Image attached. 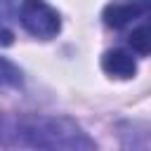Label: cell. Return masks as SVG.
Listing matches in <instances>:
<instances>
[{
	"label": "cell",
	"instance_id": "obj_1",
	"mask_svg": "<svg viewBox=\"0 0 151 151\" xmlns=\"http://www.w3.org/2000/svg\"><path fill=\"white\" fill-rule=\"evenodd\" d=\"M0 146L90 151L97 144L71 118L45 116V113H5V111H0Z\"/></svg>",
	"mask_w": 151,
	"mask_h": 151
},
{
	"label": "cell",
	"instance_id": "obj_2",
	"mask_svg": "<svg viewBox=\"0 0 151 151\" xmlns=\"http://www.w3.org/2000/svg\"><path fill=\"white\" fill-rule=\"evenodd\" d=\"M19 24L26 33L40 40H50L61 31L59 12L45 0H24L19 5Z\"/></svg>",
	"mask_w": 151,
	"mask_h": 151
},
{
	"label": "cell",
	"instance_id": "obj_3",
	"mask_svg": "<svg viewBox=\"0 0 151 151\" xmlns=\"http://www.w3.org/2000/svg\"><path fill=\"white\" fill-rule=\"evenodd\" d=\"M101 19L113 31H123L127 26L151 21V0H111L104 7Z\"/></svg>",
	"mask_w": 151,
	"mask_h": 151
},
{
	"label": "cell",
	"instance_id": "obj_4",
	"mask_svg": "<svg viewBox=\"0 0 151 151\" xmlns=\"http://www.w3.org/2000/svg\"><path fill=\"white\" fill-rule=\"evenodd\" d=\"M101 68H104V73L111 76V78L130 80V78H134V73H137V61H134V57H132L130 52H125V50H109V52H104V57H101Z\"/></svg>",
	"mask_w": 151,
	"mask_h": 151
},
{
	"label": "cell",
	"instance_id": "obj_5",
	"mask_svg": "<svg viewBox=\"0 0 151 151\" xmlns=\"http://www.w3.org/2000/svg\"><path fill=\"white\" fill-rule=\"evenodd\" d=\"M127 45L132 47V52L142 57H151V21L137 24L127 35Z\"/></svg>",
	"mask_w": 151,
	"mask_h": 151
},
{
	"label": "cell",
	"instance_id": "obj_6",
	"mask_svg": "<svg viewBox=\"0 0 151 151\" xmlns=\"http://www.w3.org/2000/svg\"><path fill=\"white\" fill-rule=\"evenodd\" d=\"M21 71L19 66H14L9 59L0 57V90H9V87H19L21 85Z\"/></svg>",
	"mask_w": 151,
	"mask_h": 151
},
{
	"label": "cell",
	"instance_id": "obj_7",
	"mask_svg": "<svg viewBox=\"0 0 151 151\" xmlns=\"http://www.w3.org/2000/svg\"><path fill=\"white\" fill-rule=\"evenodd\" d=\"M12 12H14L12 0H0V45H9L12 42V31L7 26Z\"/></svg>",
	"mask_w": 151,
	"mask_h": 151
}]
</instances>
